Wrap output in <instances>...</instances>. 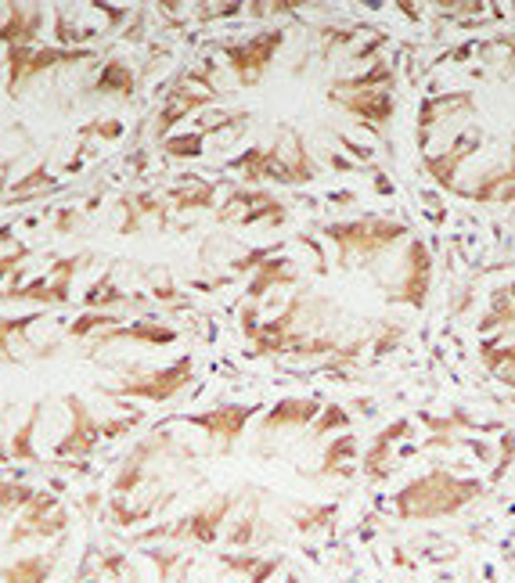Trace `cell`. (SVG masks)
<instances>
[{
  "label": "cell",
  "mask_w": 515,
  "mask_h": 583,
  "mask_svg": "<svg viewBox=\"0 0 515 583\" xmlns=\"http://www.w3.org/2000/svg\"><path fill=\"white\" fill-rule=\"evenodd\" d=\"M278 44H281V33H267V36L249 40V44L227 47L231 65H235V72L242 76V83H253L256 76L267 69V62H271V54L278 51Z\"/></svg>",
  "instance_id": "1"
},
{
  "label": "cell",
  "mask_w": 515,
  "mask_h": 583,
  "mask_svg": "<svg viewBox=\"0 0 515 583\" xmlns=\"http://www.w3.org/2000/svg\"><path fill=\"white\" fill-rule=\"evenodd\" d=\"M188 378H191V364H188V360H181L177 368H166V371H159V375L141 378V382H127V386L119 389V393L145 396V400H166V396L177 393V389H181Z\"/></svg>",
  "instance_id": "2"
},
{
  "label": "cell",
  "mask_w": 515,
  "mask_h": 583,
  "mask_svg": "<svg viewBox=\"0 0 515 583\" xmlns=\"http://www.w3.org/2000/svg\"><path fill=\"white\" fill-rule=\"evenodd\" d=\"M335 242L346 245V249H375V245H386L389 238H397L400 227L386 224H353V227H328Z\"/></svg>",
  "instance_id": "3"
},
{
  "label": "cell",
  "mask_w": 515,
  "mask_h": 583,
  "mask_svg": "<svg viewBox=\"0 0 515 583\" xmlns=\"http://www.w3.org/2000/svg\"><path fill=\"white\" fill-rule=\"evenodd\" d=\"M245 418H249V407H224V411L202 414V418H191V422L202 425V429H209L217 440H235L238 432H242Z\"/></svg>",
  "instance_id": "4"
},
{
  "label": "cell",
  "mask_w": 515,
  "mask_h": 583,
  "mask_svg": "<svg viewBox=\"0 0 515 583\" xmlns=\"http://www.w3.org/2000/svg\"><path fill=\"white\" fill-rule=\"evenodd\" d=\"M98 90H116V94L130 98V94H134V72H130L123 62H109L105 65V72H101Z\"/></svg>",
  "instance_id": "5"
},
{
  "label": "cell",
  "mask_w": 515,
  "mask_h": 583,
  "mask_svg": "<svg viewBox=\"0 0 515 583\" xmlns=\"http://www.w3.org/2000/svg\"><path fill=\"white\" fill-rule=\"evenodd\" d=\"M47 569H51V562H37V558H33V562H19L15 569H8L4 580L8 583H40L47 576Z\"/></svg>",
  "instance_id": "6"
},
{
  "label": "cell",
  "mask_w": 515,
  "mask_h": 583,
  "mask_svg": "<svg viewBox=\"0 0 515 583\" xmlns=\"http://www.w3.org/2000/svg\"><path fill=\"white\" fill-rule=\"evenodd\" d=\"M310 414H314V404H299V400H292L289 404V400H285V404L271 414V425L285 422V418H289V422H303V418H310Z\"/></svg>",
  "instance_id": "7"
},
{
  "label": "cell",
  "mask_w": 515,
  "mask_h": 583,
  "mask_svg": "<svg viewBox=\"0 0 515 583\" xmlns=\"http://www.w3.org/2000/svg\"><path fill=\"white\" fill-rule=\"evenodd\" d=\"M170 155H199L202 152V137L199 134H188V137H173L170 144Z\"/></svg>",
  "instance_id": "8"
}]
</instances>
